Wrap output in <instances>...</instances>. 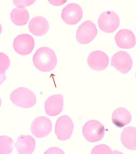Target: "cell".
Listing matches in <instances>:
<instances>
[{"mask_svg": "<svg viewBox=\"0 0 136 154\" xmlns=\"http://www.w3.org/2000/svg\"><path fill=\"white\" fill-rule=\"evenodd\" d=\"M32 60L34 66L41 72H44L53 71L58 62L55 52L47 47H42L37 50Z\"/></svg>", "mask_w": 136, "mask_h": 154, "instance_id": "1", "label": "cell"}, {"mask_svg": "<svg viewBox=\"0 0 136 154\" xmlns=\"http://www.w3.org/2000/svg\"><path fill=\"white\" fill-rule=\"evenodd\" d=\"M10 100L17 106L28 109L34 106L37 102L35 94L27 88L19 87L10 94Z\"/></svg>", "mask_w": 136, "mask_h": 154, "instance_id": "2", "label": "cell"}, {"mask_svg": "<svg viewBox=\"0 0 136 154\" xmlns=\"http://www.w3.org/2000/svg\"><path fill=\"white\" fill-rule=\"evenodd\" d=\"M105 129L103 125L98 120H89L82 128L84 137L88 141L94 143L100 141L103 138Z\"/></svg>", "mask_w": 136, "mask_h": 154, "instance_id": "3", "label": "cell"}, {"mask_svg": "<svg viewBox=\"0 0 136 154\" xmlns=\"http://www.w3.org/2000/svg\"><path fill=\"white\" fill-rule=\"evenodd\" d=\"M120 23L119 15L114 11H104L98 18V27L100 30L106 33L115 32L119 28Z\"/></svg>", "mask_w": 136, "mask_h": 154, "instance_id": "4", "label": "cell"}, {"mask_svg": "<svg viewBox=\"0 0 136 154\" xmlns=\"http://www.w3.org/2000/svg\"><path fill=\"white\" fill-rule=\"evenodd\" d=\"M98 33L96 25L91 21H86L77 29L76 39L79 44L87 45L95 39Z\"/></svg>", "mask_w": 136, "mask_h": 154, "instance_id": "5", "label": "cell"}, {"mask_svg": "<svg viewBox=\"0 0 136 154\" xmlns=\"http://www.w3.org/2000/svg\"><path fill=\"white\" fill-rule=\"evenodd\" d=\"M74 125L72 120L67 115L58 118L55 123V132L58 139L61 141H66L72 134Z\"/></svg>", "mask_w": 136, "mask_h": 154, "instance_id": "6", "label": "cell"}, {"mask_svg": "<svg viewBox=\"0 0 136 154\" xmlns=\"http://www.w3.org/2000/svg\"><path fill=\"white\" fill-rule=\"evenodd\" d=\"M133 60L128 52L121 51L114 54L111 60V66L122 74H126L131 70Z\"/></svg>", "mask_w": 136, "mask_h": 154, "instance_id": "7", "label": "cell"}, {"mask_svg": "<svg viewBox=\"0 0 136 154\" xmlns=\"http://www.w3.org/2000/svg\"><path fill=\"white\" fill-rule=\"evenodd\" d=\"M83 14V10L80 5L71 3L67 5L63 9L61 18L66 24L74 25L81 20Z\"/></svg>", "mask_w": 136, "mask_h": 154, "instance_id": "8", "label": "cell"}, {"mask_svg": "<svg viewBox=\"0 0 136 154\" xmlns=\"http://www.w3.org/2000/svg\"><path fill=\"white\" fill-rule=\"evenodd\" d=\"M34 44V40L32 36L27 34H20L14 39L13 48L17 54L25 56L32 52Z\"/></svg>", "mask_w": 136, "mask_h": 154, "instance_id": "9", "label": "cell"}, {"mask_svg": "<svg viewBox=\"0 0 136 154\" xmlns=\"http://www.w3.org/2000/svg\"><path fill=\"white\" fill-rule=\"evenodd\" d=\"M52 129V123L51 120L45 116L37 117L31 125L32 134L37 138L47 137L51 133Z\"/></svg>", "mask_w": 136, "mask_h": 154, "instance_id": "10", "label": "cell"}, {"mask_svg": "<svg viewBox=\"0 0 136 154\" xmlns=\"http://www.w3.org/2000/svg\"><path fill=\"white\" fill-rule=\"evenodd\" d=\"M87 62L90 68L95 71H101L106 69L109 63L107 54L100 50H96L90 53Z\"/></svg>", "mask_w": 136, "mask_h": 154, "instance_id": "11", "label": "cell"}, {"mask_svg": "<svg viewBox=\"0 0 136 154\" xmlns=\"http://www.w3.org/2000/svg\"><path fill=\"white\" fill-rule=\"evenodd\" d=\"M64 108V97L62 94H55L49 97L45 103V110L51 117L57 116Z\"/></svg>", "mask_w": 136, "mask_h": 154, "instance_id": "12", "label": "cell"}, {"mask_svg": "<svg viewBox=\"0 0 136 154\" xmlns=\"http://www.w3.org/2000/svg\"><path fill=\"white\" fill-rule=\"evenodd\" d=\"M116 45L122 49H131L136 45V38L133 32L129 29L119 30L115 36Z\"/></svg>", "mask_w": 136, "mask_h": 154, "instance_id": "13", "label": "cell"}, {"mask_svg": "<svg viewBox=\"0 0 136 154\" xmlns=\"http://www.w3.org/2000/svg\"><path fill=\"white\" fill-rule=\"evenodd\" d=\"M29 29L30 32L35 36H43L49 31V22L46 19L43 17H35L30 21Z\"/></svg>", "mask_w": 136, "mask_h": 154, "instance_id": "14", "label": "cell"}, {"mask_svg": "<svg viewBox=\"0 0 136 154\" xmlns=\"http://www.w3.org/2000/svg\"><path fill=\"white\" fill-rule=\"evenodd\" d=\"M15 146L19 154H31L36 146L35 140L31 136L22 135L18 138Z\"/></svg>", "mask_w": 136, "mask_h": 154, "instance_id": "15", "label": "cell"}, {"mask_svg": "<svg viewBox=\"0 0 136 154\" xmlns=\"http://www.w3.org/2000/svg\"><path fill=\"white\" fill-rule=\"evenodd\" d=\"M132 119L131 114L125 108H118L112 114L113 123L120 128L129 124Z\"/></svg>", "mask_w": 136, "mask_h": 154, "instance_id": "16", "label": "cell"}, {"mask_svg": "<svg viewBox=\"0 0 136 154\" xmlns=\"http://www.w3.org/2000/svg\"><path fill=\"white\" fill-rule=\"evenodd\" d=\"M121 142L124 147L131 150L136 149V128L129 126L123 129L121 133Z\"/></svg>", "mask_w": 136, "mask_h": 154, "instance_id": "17", "label": "cell"}, {"mask_svg": "<svg viewBox=\"0 0 136 154\" xmlns=\"http://www.w3.org/2000/svg\"><path fill=\"white\" fill-rule=\"evenodd\" d=\"M10 17L13 23L17 26H23L28 23L30 15L25 9L16 8L11 11Z\"/></svg>", "mask_w": 136, "mask_h": 154, "instance_id": "18", "label": "cell"}, {"mask_svg": "<svg viewBox=\"0 0 136 154\" xmlns=\"http://www.w3.org/2000/svg\"><path fill=\"white\" fill-rule=\"evenodd\" d=\"M13 141L7 136H0V154H9L13 149Z\"/></svg>", "mask_w": 136, "mask_h": 154, "instance_id": "19", "label": "cell"}, {"mask_svg": "<svg viewBox=\"0 0 136 154\" xmlns=\"http://www.w3.org/2000/svg\"><path fill=\"white\" fill-rule=\"evenodd\" d=\"M92 154H123L118 151H112L110 148L105 144L96 146L92 149Z\"/></svg>", "mask_w": 136, "mask_h": 154, "instance_id": "20", "label": "cell"}, {"mask_svg": "<svg viewBox=\"0 0 136 154\" xmlns=\"http://www.w3.org/2000/svg\"><path fill=\"white\" fill-rule=\"evenodd\" d=\"M10 60L9 57L2 52H0V73H4L9 67Z\"/></svg>", "mask_w": 136, "mask_h": 154, "instance_id": "21", "label": "cell"}, {"mask_svg": "<svg viewBox=\"0 0 136 154\" xmlns=\"http://www.w3.org/2000/svg\"><path fill=\"white\" fill-rule=\"evenodd\" d=\"M35 1H32V0H19V1H13V3L14 5L19 9H25L26 7L31 6L33 5Z\"/></svg>", "mask_w": 136, "mask_h": 154, "instance_id": "22", "label": "cell"}, {"mask_svg": "<svg viewBox=\"0 0 136 154\" xmlns=\"http://www.w3.org/2000/svg\"><path fill=\"white\" fill-rule=\"evenodd\" d=\"M45 154H65V153L59 148L53 147L47 150Z\"/></svg>", "mask_w": 136, "mask_h": 154, "instance_id": "23", "label": "cell"}, {"mask_svg": "<svg viewBox=\"0 0 136 154\" xmlns=\"http://www.w3.org/2000/svg\"><path fill=\"white\" fill-rule=\"evenodd\" d=\"M49 2L54 6H58L63 5L67 2V1H49Z\"/></svg>", "mask_w": 136, "mask_h": 154, "instance_id": "24", "label": "cell"}, {"mask_svg": "<svg viewBox=\"0 0 136 154\" xmlns=\"http://www.w3.org/2000/svg\"><path fill=\"white\" fill-rule=\"evenodd\" d=\"M7 77L6 76V73H0V85L2 84L6 80Z\"/></svg>", "mask_w": 136, "mask_h": 154, "instance_id": "25", "label": "cell"}, {"mask_svg": "<svg viewBox=\"0 0 136 154\" xmlns=\"http://www.w3.org/2000/svg\"><path fill=\"white\" fill-rule=\"evenodd\" d=\"M2 31V27L1 24L0 23V34L1 33Z\"/></svg>", "mask_w": 136, "mask_h": 154, "instance_id": "26", "label": "cell"}, {"mask_svg": "<svg viewBox=\"0 0 136 154\" xmlns=\"http://www.w3.org/2000/svg\"><path fill=\"white\" fill-rule=\"evenodd\" d=\"M1 98H0V107H1Z\"/></svg>", "mask_w": 136, "mask_h": 154, "instance_id": "27", "label": "cell"}]
</instances>
